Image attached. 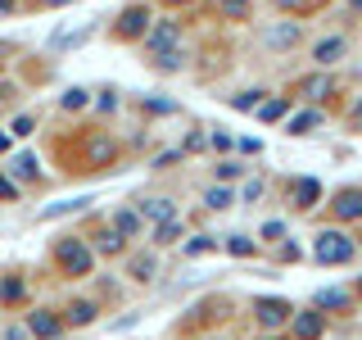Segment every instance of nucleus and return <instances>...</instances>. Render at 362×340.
I'll list each match as a JSON object with an SVG mask.
<instances>
[{
  "instance_id": "obj_1",
  "label": "nucleus",
  "mask_w": 362,
  "mask_h": 340,
  "mask_svg": "<svg viewBox=\"0 0 362 340\" xmlns=\"http://www.w3.org/2000/svg\"><path fill=\"white\" fill-rule=\"evenodd\" d=\"M354 254H358V245L349 241L344 232H335V227H331V232H317V236H313V259H317L322 268H339V264H349Z\"/></svg>"
},
{
  "instance_id": "obj_2",
  "label": "nucleus",
  "mask_w": 362,
  "mask_h": 340,
  "mask_svg": "<svg viewBox=\"0 0 362 340\" xmlns=\"http://www.w3.org/2000/svg\"><path fill=\"white\" fill-rule=\"evenodd\" d=\"M54 259H59V268L68 272V277H86L90 272V264H95V254L77 241V236H64L59 245H54Z\"/></svg>"
},
{
  "instance_id": "obj_3",
  "label": "nucleus",
  "mask_w": 362,
  "mask_h": 340,
  "mask_svg": "<svg viewBox=\"0 0 362 340\" xmlns=\"http://www.w3.org/2000/svg\"><path fill=\"white\" fill-rule=\"evenodd\" d=\"M177 41H181V23H173V18H163V23H154L150 32H145V50L154 55H168V50H177Z\"/></svg>"
},
{
  "instance_id": "obj_4",
  "label": "nucleus",
  "mask_w": 362,
  "mask_h": 340,
  "mask_svg": "<svg viewBox=\"0 0 362 340\" xmlns=\"http://www.w3.org/2000/svg\"><path fill=\"white\" fill-rule=\"evenodd\" d=\"M331 213H335L339 222H362V186H344V191H335Z\"/></svg>"
},
{
  "instance_id": "obj_5",
  "label": "nucleus",
  "mask_w": 362,
  "mask_h": 340,
  "mask_svg": "<svg viewBox=\"0 0 362 340\" xmlns=\"http://www.w3.org/2000/svg\"><path fill=\"white\" fill-rule=\"evenodd\" d=\"M303 41V28H299V23H272V28L263 32V45H267V50H290V45H299Z\"/></svg>"
},
{
  "instance_id": "obj_6",
  "label": "nucleus",
  "mask_w": 362,
  "mask_h": 340,
  "mask_svg": "<svg viewBox=\"0 0 362 340\" xmlns=\"http://www.w3.org/2000/svg\"><path fill=\"white\" fill-rule=\"evenodd\" d=\"M145 32H150V14H145V5L122 9V18H118V37H122V41H141Z\"/></svg>"
},
{
  "instance_id": "obj_7",
  "label": "nucleus",
  "mask_w": 362,
  "mask_h": 340,
  "mask_svg": "<svg viewBox=\"0 0 362 340\" xmlns=\"http://www.w3.org/2000/svg\"><path fill=\"white\" fill-rule=\"evenodd\" d=\"M254 313H258V322L263 327H286L290 317H294V309L286 300H254Z\"/></svg>"
},
{
  "instance_id": "obj_8",
  "label": "nucleus",
  "mask_w": 362,
  "mask_h": 340,
  "mask_svg": "<svg viewBox=\"0 0 362 340\" xmlns=\"http://www.w3.org/2000/svg\"><path fill=\"white\" fill-rule=\"evenodd\" d=\"M349 55V41L344 37H322L313 45V64H322V68H331V64H339Z\"/></svg>"
},
{
  "instance_id": "obj_9",
  "label": "nucleus",
  "mask_w": 362,
  "mask_h": 340,
  "mask_svg": "<svg viewBox=\"0 0 362 340\" xmlns=\"http://www.w3.org/2000/svg\"><path fill=\"white\" fill-rule=\"evenodd\" d=\"M317 200H322V181H317V177H299V181H294V186H290V204H294V209H313V204Z\"/></svg>"
},
{
  "instance_id": "obj_10",
  "label": "nucleus",
  "mask_w": 362,
  "mask_h": 340,
  "mask_svg": "<svg viewBox=\"0 0 362 340\" xmlns=\"http://www.w3.org/2000/svg\"><path fill=\"white\" fill-rule=\"evenodd\" d=\"M322 332H326V317H322V309L294 313V340H317Z\"/></svg>"
},
{
  "instance_id": "obj_11",
  "label": "nucleus",
  "mask_w": 362,
  "mask_h": 340,
  "mask_svg": "<svg viewBox=\"0 0 362 340\" xmlns=\"http://www.w3.org/2000/svg\"><path fill=\"white\" fill-rule=\"evenodd\" d=\"M90 32H95V23H82V28H73V32H54V37H50V50L64 55V50H73V45H82Z\"/></svg>"
},
{
  "instance_id": "obj_12",
  "label": "nucleus",
  "mask_w": 362,
  "mask_h": 340,
  "mask_svg": "<svg viewBox=\"0 0 362 340\" xmlns=\"http://www.w3.org/2000/svg\"><path fill=\"white\" fill-rule=\"evenodd\" d=\"M59 327H64V322H59L54 313H45V309L28 317V332H32V336H41V340H54V336H59Z\"/></svg>"
},
{
  "instance_id": "obj_13",
  "label": "nucleus",
  "mask_w": 362,
  "mask_h": 340,
  "mask_svg": "<svg viewBox=\"0 0 362 340\" xmlns=\"http://www.w3.org/2000/svg\"><path fill=\"white\" fill-rule=\"evenodd\" d=\"M313 128H322V113H317V109H299V113H294V118L286 123V132H290V136H308Z\"/></svg>"
},
{
  "instance_id": "obj_14",
  "label": "nucleus",
  "mask_w": 362,
  "mask_h": 340,
  "mask_svg": "<svg viewBox=\"0 0 362 340\" xmlns=\"http://www.w3.org/2000/svg\"><path fill=\"white\" fill-rule=\"evenodd\" d=\"M141 218L168 222V218H177V204H173V200H145V204H141Z\"/></svg>"
},
{
  "instance_id": "obj_15",
  "label": "nucleus",
  "mask_w": 362,
  "mask_h": 340,
  "mask_svg": "<svg viewBox=\"0 0 362 340\" xmlns=\"http://www.w3.org/2000/svg\"><path fill=\"white\" fill-rule=\"evenodd\" d=\"M90 196H77V200H64V204H50V209H41V222H50V218H64V213H77V209H86Z\"/></svg>"
},
{
  "instance_id": "obj_16",
  "label": "nucleus",
  "mask_w": 362,
  "mask_h": 340,
  "mask_svg": "<svg viewBox=\"0 0 362 340\" xmlns=\"http://www.w3.org/2000/svg\"><path fill=\"white\" fill-rule=\"evenodd\" d=\"M313 309H349V290H317Z\"/></svg>"
},
{
  "instance_id": "obj_17",
  "label": "nucleus",
  "mask_w": 362,
  "mask_h": 340,
  "mask_svg": "<svg viewBox=\"0 0 362 340\" xmlns=\"http://www.w3.org/2000/svg\"><path fill=\"white\" fill-rule=\"evenodd\" d=\"M258 123H276V118H286V113H290V105H286V100H258Z\"/></svg>"
},
{
  "instance_id": "obj_18",
  "label": "nucleus",
  "mask_w": 362,
  "mask_h": 340,
  "mask_svg": "<svg viewBox=\"0 0 362 340\" xmlns=\"http://www.w3.org/2000/svg\"><path fill=\"white\" fill-rule=\"evenodd\" d=\"M113 227H118V232L132 241V236L141 232V213H136V209H118V213H113Z\"/></svg>"
},
{
  "instance_id": "obj_19",
  "label": "nucleus",
  "mask_w": 362,
  "mask_h": 340,
  "mask_svg": "<svg viewBox=\"0 0 362 340\" xmlns=\"http://www.w3.org/2000/svg\"><path fill=\"white\" fill-rule=\"evenodd\" d=\"M258 100H263V91H240V96H226V105H231L235 113H254Z\"/></svg>"
},
{
  "instance_id": "obj_20",
  "label": "nucleus",
  "mask_w": 362,
  "mask_h": 340,
  "mask_svg": "<svg viewBox=\"0 0 362 340\" xmlns=\"http://www.w3.org/2000/svg\"><path fill=\"white\" fill-rule=\"evenodd\" d=\"M95 304H86V300H77L73 304V309H68V322H73V327H86V322H95Z\"/></svg>"
},
{
  "instance_id": "obj_21",
  "label": "nucleus",
  "mask_w": 362,
  "mask_h": 340,
  "mask_svg": "<svg viewBox=\"0 0 362 340\" xmlns=\"http://www.w3.org/2000/svg\"><path fill=\"white\" fill-rule=\"evenodd\" d=\"M204 204H209V209H231L235 196L226 186H209V191H204Z\"/></svg>"
},
{
  "instance_id": "obj_22",
  "label": "nucleus",
  "mask_w": 362,
  "mask_h": 340,
  "mask_svg": "<svg viewBox=\"0 0 362 340\" xmlns=\"http://www.w3.org/2000/svg\"><path fill=\"white\" fill-rule=\"evenodd\" d=\"M154 268H158L154 254H136V259H132V277H136V281H154Z\"/></svg>"
},
{
  "instance_id": "obj_23",
  "label": "nucleus",
  "mask_w": 362,
  "mask_h": 340,
  "mask_svg": "<svg viewBox=\"0 0 362 340\" xmlns=\"http://www.w3.org/2000/svg\"><path fill=\"white\" fill-rule=\"evenodd\" d=\"M181 236V218H168V222H158V232H154V245H173Z\"/></svg>"
},
{
  "instance_id": "obj_24",
  "label": "nucleus",
  "mask_w": 362,
  "mask_h": 340,
  "mask_svg": "<svg viewBox=\"0 0 362 340\" xmlns=\"http://www.w3.org/2000/svg\"><path fill=\"white\" fill-rule=\"evenodd\" d=\"M95 241H100V249H105V254H118V249H122V241H127V236H122L118 227H109V232H100Z\"/></svg>"
},
{
  "instance_id": "obj_25",
  "label": "nucleus",
  "mask_w": 362,
  "mask_h": 340,
  "mask_svg": "<svg viewBox=\"0 0 362 340\" xmlns=\"http://www.w3.org/2000/svg\"><path fill=\"white\" fill-rule=\"evenodd\" d=\"M226 254L249 259V254H254V241H249V236H226Z\"/></svg>"
},
{
  "instance_id": "obj_26",
  "label": "nucleus",
  "mask_w": 362,
  "mask_h": 340,
  "mask_svg": "<svg viewBox=\"0 0 362 340\" xmlns=\"http://www.w3.org/2000/svg\"><path fill=\"white\" fill-rule=\"evenodd\" d=\"M299 91H303V96H308V100H322L326 91H331V77H308V82H303Z\"/></svg>"
},
{
  "instance_id": "obj_27",
  "label": "nucleus",
  "mask_w": 362,
  "mask_h": 340,
  "mask_svg": "<svg viewBox=\"0 0 362 340\" xmlns=\"http://www.w3.org/2000/svg\"><path fill=\"white\" fill-rule=\"evenodd\" d=\"M263 177H254V181H245V186H240V204H254V200H263Z\"/></svg>"
},
{
  "instance_id": "obj_28",
  "label": "nucleus",
  "mask_w": 362,
  "mask_h": 340,
  "mask_svg": "<svg viewBox=\"0 0 362 340\" xmlns=\"http://www.w3.org/2000/svg\"><path fill=\"white\" fill-rule=\"evenodd\" d=\"M249 168L245 164H235V159H226V164H218V181H235V177H245Z\"/></svg>"
},
{
  "instance_id": "obj_29",
  "label": "nucleus",
  "mask_w": 362,
  "mask_h": 340,
  "mask_svg": "<svg viewBox=\"0 0 362 340\" xmlns=\"http://www.w3.org/2000/svg\"><path fill=\"white\" fill-rule=\"evenodd\" d=\"M249 5H254V0H222V14H226V18H245Z\"/></svg>"
},
{
  "instance_id": "obj_30",
  "label": "nucleus",
  "mask_w": 362,
  "mask_h": 340,
  "mask_svg": "<svg viewBox=\"0 0 362 340\" xmlns=\"http://www.w3.org/2000/svg\"><path fill=\"white\" fill-rule=\"evenodd\" d=\"M213 249H218V241H213V236H195V241L186 245V254H213Z\"/></svg>"
},
{
  "instance_id": "obj_31",
  "label": "nucleus",
  "mask_w": 362,
  "mask_h": 340,
  "mask_svg": "<svg viewBox=\"0 0 362 340\" xmlns=\"http://www.w3.org/2000/svg\"><path fill=\"white\" fill-rule=\"evenodd\" d=\"M14 173L18 177H37V159H32V154H18L14 159Z\"/></svg>"
},
{
  "instance_id": "obj_32",
  "label": "nucleus",
  "mask_w": 362,
  "mask_h": 340,
  "mask_svg": "<svg viewBox=\"0 0 362 340\" xmlns=\"http://www.w3.org/2000/svg\"><path fill=\"white\" fill-rule=\"evenodd\" d=\"M281 236H286V222H281V218H272V222H263V241H272V245H276Z\"/></svg>"
},
{
  "instance_id": "obj_33",
  "label": "nucleus",
  "mask_w": 362,
  "mask_h": 340,
  "mask_svg": "<svg viewBox=\"0 0 362 340\" xmlns=\"http://www.w3.org/2000/svg\"><path fill=\"white\" fill-rule=\"evenodd\" d=\"M82 105H86V91H82V86L64 91V109H82Z\"/></svg>"
},
{
  "instance_id": "obj_34",
  "label": "nucleus",
  "mask_w": 362,
  "mask_h": 340,
  "mask_svg": "<svg viewBox=\"0 0 362 340\" xmlns=\"http://www.w3.org/2000/svg\"><path fill=\"white\" fill-rule=\"evenodd\" d=\"M18 295H23V281H5V286H0V300L5 304H14Z\"/></svg>"
},
{
  "instance_id": "obj_35",
  "label": "nucleus",
  "mask_w": 362,
  "mask_h": 340,
  "mask_svg": "<svg viewBox=\"0 0 362 340\" xmlns=\"http://www.w3.org/2000/svg\"><path fill=\"white\" fill-rule=\"evenodd\" d=\"M349 132H362V96H358V105L349 109Z\"/></svg>"
},
{
  "instance_id": "obj_36",
  "label": "nucleus",
  "mask_w": 362,
  "mask_h": 340,
  "mask_svg": "<svg viewBox=\"0 0 362 340\" xmlns=\"http://www.w3.org/2000/svg\"><path fill=\"white\" fill-rule=\"evenodd\" d=\"M0 340H28V327H5Z\"/></svg>"
},
{
  "instance_id": "obj_37",
  "label": "nucleus",
  "mask_w": 362,
  "mask_h": 340,
  "mask_svg": "<svg viewBox=\"0 0 362 340\" xmlns=\"http://www.w3.org/2000/svg\"><path fill=\"white\" fill-rule=\"evenodd\" d=\"M213 145H218V150H231V136H226L222 128H213Z\"/></svg>"
},
{
  "instance_id": "obj_38",
  "label": "nucleus",
  "mask_w": 362,
  "mask_h": 340,
  "mask_svg": "<svg viewBox=\"0 0 362 340\" xmlns=\"http://www.w3.org/2000/svg\"><path fill=\"white\" fill-rule=\"evenodd\" d=\"M32 132V118H14V132H9V136H28Z\"/></svg>"
},
{
  "instance_id": "obj_39",
  "label": "nucleus",
  "mask_w": 362,
  "mask_h": 340,
  "mask_svg": "<svg viewBox=\"0 0 362 340\" xmlns=\"http://www.w3.org/2000/svg\"><path fill=\"white\" fill-rule=\"evenodd\" d=\"M0 196H5V200H14V196H18V191H14V186H9V181H5V177H0Z\"/></svg>"
},
{
  "instance_id": "obj_40",
  "label": "nucleus",
  "mask_w": 362,
  "mask_h": 340,
  "mask_svg": "<svg viewBox=\"0 0 362 340\" xmlns=\"http://www.w3.org/2000/svg\"><path fill=\"white\" fill-rule=\"evenodd\" d=\"M0 150H9V136L5 132H0Z\"/></svg>"
},
{
  "instance_id": "obj_41",
  "label": "nucleus",
  "mask_w": 362,
  "mask_h": 340,
  "mask_svg": "<svg viewBox=\"0 0 362 340\" xmlns=\"http://www.w3.org/2000/svg\"><path fill=\"white\" fill-rule=\"evenodd\" d=\"M163 5H190V0H163Z\"/></svg>"
},
{
  "instance_id": "obj_42",
  "label": "nucleus",
  "mask_w": 362,
  "mask_h": 340,
  "mask_svg": "<svg viewBox=\"0 0 362 340\" xmlns=\"http://www.w3.org/2000/svg\"><path fill=\"white\" fill-rule=\"evenodd\" d=\"M349 5H354V9H358V14H362V0H349Z\"/></svg>"
},
{
  "instance_id": "obj_43",
  "label": "nucleus",
  "mask_w": 362,
  "mask_h": 340,
  "mask_svg": "<svg viewBox=\"0 0 362 340\" xmlns=\"http://www.w3.org/2000/svg\"><path fill=\"white\" fill-rule=\"evenodd\" d=\"M5 50H9V45H5V41H0V55H5Z\"/></svg>"
},
{
  "instance_id": "obj_44",
  "label": "nucleus",
  "mask_w": 362,
  "mask_h": 340,
  "mask_svg": "<svg viewBox=\"0 0 362 340\" xmlns=\"http://www.w3.org/2000/svg\"><path fill=\"white\" fill-rule=\"evenodd\" d=\"M358 290H362V281H358Z\"/></svg>"
}]
</instances>
